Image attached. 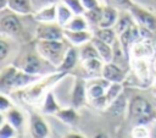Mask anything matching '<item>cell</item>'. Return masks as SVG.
Wrapping results in <instances>:
<instances>
[{
	"label": "cell",
	"instance_id": "obj_26",
	"mask_svg": "<svg viewBox=\"0 0 156 138\" xmlns=\"http://www.w3.org/2000/svg\"><path fill=\"white\" fill-rule=\"evenodd\" d=\"M91 42L94 43V45L96 46L98 49V53H99V57L104 61V62H111L112 61V57H113V51H112V45L98 39L96 37H93Z\"/></svg>",
	"mask_w": 156,
	"mask_h": 138
},
{
	"label": "cell",
	"instance_id": "obj_36",
	"mask_svg": "<svg viewBox=\"0 0 156 138\" xmlns=\"http://www.w3.org/2000/svg\"><path fill=\"white\" fill-rule=\"evenodd\" d=\"M63 4H66L74 15H83L85 12V9L80 0H61Z\"/></svg>",
	"mask_w": 156,
	"mask_h": 138
},
{
	"label": "cell",
	"instance_id": "obj_5",
	"mask_svg": "<svg viewBox=\"0 0 156 138\" xmlns=\"http://www.w3.org/2000/svg\"><path fill=\"white\" fill-rule=\"evenodd\" d=\"M35 49L37 51L55 67H58L61 61L65 57L71 44L65 39L62 40H37L35 39Z\"/></svg>",
	"mask_w": 156,
	"mask_h": 138
},
{
	"label": "cell",
	"instance_id": "obj_2",
	"mask_svg": "<svg viewBox=\"0 0 156 138\" xmlns=\"http://www.w3.org/2000/svg\"><path fill=\"white\" fill-rule=\"evenodd\" d=\"M41 77L39 74H30L22 70H20L16 65L11 64L7 65L1 70L0 73V89L1 93L13 92V90H21L24 89L35 82H38Z\"/></svg>",
	"mask_w": 156,
	"mask_h": 138
},
{
	"label": "cell",
	"instance_id": "obj_39",
	"mask_svg": "<svg viewBox=\"0 0 156 138\" xmlns=\"http://www.w3.org/2000/svg\"><path fill=\"white\" fill-rule=\"evenodd\" d=\"M60 0H32L33 2V7H34V12L45 7V6H49V5H52V4H56Z\"/></svg>",
	"mask_w": 156,
	"mask_h": 138
},
{
	"label": "cell",
	"instance_id": "obj_37",
	"mask_svg": "<svg viewBox=\"0 0 156 138\" xmlns=\"http://www.w3.org/2000/svg\"><path fill=\"white\" fill-rule=\"evenodd\" d=\"M110 1L118 10H129L134 4L133 0H110Z\"/></svg>",
	"mask_w": 156,
	"mask_h": 138
},
{
	"label": "cell",
	"instance_id": "obj_1",
	"mask_svg": "<svg viewBox=\"0 0 156 138\" xmlns=\"http://www.w3.org/2000/svg\"><path fill=\"white\" fill-rule=\"evenodd\" d=\"M12 64L16 65L20 70L27 73H30V74L46 76V74H50L57 71V67H55L52 64L45 60L37 51L35 45L23 49Z\"/></svg>",
	"mask_w": 156,
	"mask_h": 138
},
{
	"label": "cell",
	"instance_id": "obj_9",
	"mask_svg": "<svg viewBox=\"0 0 156 138\" xmlns=\"http://www.w3.org/2000/svg\"><path fill=\"white\" fill-rule=\"evenodd\" d=\"M128 11L132 13L135 23L139 27L147 28L156 33V15H154L152 12H150L149 10L141 7L140 5H138L135 2Z\"/></svg>",
	"mask_w": 156,
	"mask_h": 138
},
{
	"label": "cell",
	"instance_id": "obj_43",
	"mask_svg": "<svg viewBox=\"0 0 156 138\" xmlns=\"http://www.w3.org/2000/svg\"><path fill=\"white\" fill-rule=\"evenodd\" d=\"M155 105H156V103H155Z\"/></svg>",
	"mask_w": 156,
	"mask_h": 138
},
{
	"label": "cell",
	"instance_id": "obj_7",
	"mask_svg": "<svg viewBox=\"0 0 156 138\" xmlns=\"http://www.w3.org/2000/svg\"><path fill=\"white\" fill-rule=\"evenodd\" d=\"M34 37L37 40H62L65 39V28L57 22L39 23L35 28Z\"/></svg>",
	"mask_w": 156,
	"mask_h": 138
},
{
	"label": "cell",
	"instance_id": "obj_15",
	"mask_svg": "<svg viewBox=\"0 0 156 138\" xmlns=\"http://www.w3.org/2000/svg\"><path fill=\"white\" fill-rule=\"evenodd\" d=\"M104 64L105 62L100 57H93V59H88L84 61H79L80 71L84 73L83 78L89 79V78H94V77H100L101 72H102Z\"/></svg>",
	"mask_w": 156,
	"mask_h": 138
},
{
	"label": "cell",
	"instance_id": "obj_23",
	"mask_svg": "<svg viewBox=\"0 0 156 138\" xmlns=\"http://www.w3.org/2000/svg\"><path fill=\"white\" fill-rule=\"evenodd\" d=\"M61 122L68 126H76L79 121V115L77 112V109L71 106V107H61L56 115H55Z\"/></svg>",
	"mask_w": 156,
	"mask_h": 138
},
{
	"label": "cell",
	"instance_id": "obj_27",
	"mask_svg": "<svg viewBox=\"0 0 156 138\" xmlns=\"http://www.w3.org/2000/svg\"><path fill=\"white\" fill-rule=\"evenodd\" d=\"M60 105L57 104L55 95L51 90H49L46 93V95L43 99V104H41V114L43 115H56V112L60 110Z\"/></svg>",
	"mask_w": 156,
	"mask_h": 138
},
{
	"label": "cell",
	"instance_id": "obj_40",
	"mask_svg": "<svg viewBox=\"0 0 156 138\" xmlns=\"http://www.w3.org/2000/svg\"><path fill=\"white\" fill-rule=\"evenodd\" d=\"M0 49H1V56H0V60L4 61V60L7 57L9 51H10V46H9V44L5 42L4 37H2V39L0 40Z\"/></svg>",
	"mask_w": 156,
	"mask_h": 138
},
{
	"label": "cell",
	"instance_id": "obj_8",
	"mask_svg": "<svg viewBox=\"0 0 156 138\" xmlns=\"http://www.w3.org/2000/svg\"><path fill=\"white\" fill-rule=\"evenodd\" d=\"M129 55H130V59L154 60L156 56V42L144 39L140 37V39L132 45L129 50Z\"/></svg>",
	"mask_w": 156,
	"mask_h": 138
},
{
	"label": "cell",
	"instance_id": "obj_35",
	"mask_svg": "<svg viewBox=\"0 0 156 138\" xmlns=\"http://www.w3.org/2000/svg\"><path fill=\"white\" fill-rule=\"evenodd\" d=\"M150 126L149 125H136L133 126L132 129V137L134 138H146V137H151V132H150Z\"/></svg>",
	"mask_w": 156,
	"mask_h": 138
},
{
	"label": "cell",
	"instance_id": "obj_18",
	"mask_svg": "<svg viewBox=\"0 0 156 138\" xmlns=\"http://www.w3.org/2000/svg\"><path fill=\"white\" fill-rule=\"evenodd\" d=\"M118 39L119 42L122 43L124 50L129 54V50L132 48V45L140 39V29H139V26L136 23H134L132 27H129L127 31H124L121 35H118ZM130 56V55H129Z\"/></svg>",
	"mask_w": 156,
	"mask_h": 138
},
{
	"label": "cell",
	"instance_id": "obj_13",
	"mask_svg": "<svg viewBox=\"0 0 156 138\" xmlns=\"http://www.w3.org/2000/svg\"><path fill=\"white\" fill-rule=\"evenodd\" d=\"M29 129L30 136L34 138H46L50 136V128L40 114H30Z\"/></svg>",
	"mask_w": 156,
	"mask_h": 138
},
{
	"label": "cell",
	"instance_id": "obj_42",
	"mask_svg": "<svg viewBox=\"0 0 156 138\" xmlns=\"http://www.w3.org/2000/svg\"><path fill=\"white\" fill-rule=\"evenodd\" d=\"M7 4H9V0H0V10L7 9Z\"/></svg>",
	"mask_w": 156,
	"mask_h": 138
},
{
	"label": "cell",
	"instance_id": "obj_22",
	"mask_svg": "<svg viewBox=\"0 0 156 138\" xmlns=\"http://www.w3.org/2000/svg\"><path fill=\"white\" fill-rule=\"evenodd\" d=\"M1 115H2L4 118H5L7 122H10L18 132H22V128H23V126H24L26 120H24V116H23V114H22L21 110H18L17 107L12 106L10 110H7L6 112H4V114H1Z\"/></svg>",
	"mask_w": 156,
	"mask_h": 138
},
{
	"label": "cell",
	"instance_id": "obj_12",
	"mask_svg": "<svg viewBox=\"0 0 156 138\" xmlns=\"http://www.w3.org/2000/svg\"><path fill=\"white\" fill-rule=\"evenodd\" d=\"M111 82L104 78L102 76L100 77H94L87 79V95H88V103L95 99H99L106 94L107 88L110 87Z\"/></svg>",
	"mask_w": 156,
	"mask_h": 138
},
{
	"label": "cell",
	"instance_id": "obj_16",
	"mask_svg": "<svg viewBox=\"0 0 156 138\" xmlns=\"http://www.w3.org/2000/svg\"><path fill=\"white\" fill-rule=\"evenodd\" d=\"M79 64V54H78V46L71 45L67 50V53L65 54L63 60L61 61L60 66L57 67V71L61 72H72L77 65Z\"/></svg>",
	"mask_w": 156,
	"mask_h": 138
},
{
	"label": "cell",
	"instance_id": "obj_33",
	"mask_svg": "<svg viewBox=\"0 0 156 138\" xmlns=\"http://www.w3.org/2000/svg\"><path fill=\"white\" fill-rule=\"evenodd\" d=\"M123 83H111L110 87L107 88L106 90V94H105V98H106V101H107V106L115 101L122 93H123Z\"/></svg>",
	"mask_w": 156,
	"mask_h": 138
},
{
	"label": "cell",
	"instance_id": "obj_4",
	"mask_svg": "<svg viewBox=\"0 0 156 138\" xmlns=\"http://www.w3.org/2000/svg\"><path fill=\"white\" fill-rule=\"evenodd\" d=\"M67 74H68V72H61V71H56L54 73L46 74V76L41 77L34 84L18 90V94H20L18 98L26 104L38 103L40 99H44V96L50 90V88H52L57 82H60L62 78H65Z\"/></svg>",
	"mask_w": 156,
	"mask_h": 138
},
{
	"label": "cell",
	"instance_id": "obj_29",
	"mask_svg": "<svg viewBox=\"0 0 156 138\" xmlns=\"http://www.w3.org/2000/svg\"><path fill=\"white\" fill-rule=\"evenodd\" d=\"M56 6H57V16H56V22L60 24V26H62V27H65L67 23H68V21L74 16V13L72 12V10L66 5V4H63L61 0L56 4Z\"/></svg>",
	"mask_w": 156,
	"mask_h": 138
},
{
	"label": "cell",
	"instance_id": "obj_41",
	"mask_svg": "<svg viewBox=\"0 0 156 138\" xmlns=\"http://www.w3.org/2000/svg\"><path fill=\"white\" fill-rule=\"evenodd\" d=\"M80 1H82L83 6H84L85 11H88V10H91V9H95V7L100 6V4H99V1H98V0H80Z\"/></svg>",
	"mask_w": 156,
	"mask_h": 138
},
{
	"label": "cell",
	"instance_id": "obj_31",
	"mask_svg": "<svg viewBox=\"0 0 156 138\" xmlns=\"http://www.w3.org/2000/svg\"><path fill=\"white\" fill-rule=\"evenodd\" d=\"M78 54H79V61H84V60L93 59V57H99L98 49L91 40L78 46Z\"/></svg>",
	"mask_w": 156,
	"mask_h": 138
},
{
	"label": "cell",
	"instance_id": "obj_24",
	"mask_svg": "<svg viewBox=\"0 0 156 138\" xmlns=\"http://www.w3.org/2000/svg\"><path fill=\"white\" fill-rule=\"evenodd\" d=\"M134 23H135V21L128 10H119V16H118V20L113 28H115L117 35H121L124 31H127Z\"/></svg>",
	"mask_w": 156,
	"mask_h": 138
},
{
	"label": "cell",
	"instance_id": "obj_38",
	"mask_svg": "<svg viewBox=\"0 0 156 138\" xmlns=\"http://www.w3.org/2000/svg\"><path fill=\"white\" fill-rule=\"evenodd\" d=\"M12 106H13V104H12L11 100L6 96V93H1V96H0V112L4 114V112H6L7 110H10Z\"/></svg>",
	"mask_w": 156,
	"mask_h": 138
},
{
	"label": "cell",
	"instance_id": "obj_20",
	"mask_svg": "<svg viewBox=\"0 0 156 138\" xmlns=\"http://www.w3.org/2000/svg\"><path fill=\"white\" fill-rule=\"evenodd\" d=\"M7 9L20 16H29L34 13L32 0H9Z\"/></svg>",
	"mask_w": 156,
	"mask_h": 138
},
{
	"label": "cell",
	"instance_id": "obj_17",
	"mask_svg": "<svg viewBox=\"0 0 156 138\" xmlns=\"http://www.w3.org/2000/svg\"><path fill=\"white\" fill-rule=\"evenodd\" d=\"M93 37H94V34L89 29H85V31H68V29H65L66 40L71 45H74V46H80V45L90 42L93 39Z\"/></svg>",
	"mask_w": 156,
	"mask_h": 138
},
{
	"label": "cell",
	"instance_id": "obj_10",
	"mask_svg": "<svg viewBox=\"0 0 156 138\" xmlns=\"http://www.w3.org/2000/svg\"><path fill=\"white\" fill-rule=\"evenodd\" d=\"M150 62L151 60L149 59H130V70L136 81L144 87H147L154 78L150 71Z\"/></svg>",
	"mask_w": 156,
	"mask_h": 138
},
{
	"label": "cell",
	"instance_id": "obj_28",
	"mask_svg": "<svg viewBox=\"0 0 156 138\" xmlns=\"http://www.w3.org/2000/svg\"><path fill=\"white\" fill-rule=\"evenodd\" d=\"M93 34H94V37H96L98 39H100V40H102V42H105V43H107V44H110V45H112V44L115 43V40L118 38V35H117V33H116V31H115L113 27H111V28L96 27V28L94 29Z\"/></svg>",
	"mask_w": 156,
	"mask_h": 138
},
{
	"label": "cell",
	"instance_id": "obj_25",
	"mask_svg": "<svg viewBox=\"0 0 156 138\" xmlns=\"http://www.w3.org/2000/svg\"><path fill=\"white\" fill-rule=\"evenodd\" d=\"M127 107H128V103L126 100L124 94L122 93L115 101H112L105 109V111L112 116H122L123 114H127Z\"/></svg>",
	"mask_w": 156,
	"mask_h": 138
},
{
	"label": "cell",
	"instance_id": "obj_32",
	"mask_svg": "<svg viewBox=\"0 0 156 138\" xmlns=\"http://www.w3.org/2000/svg\"><path fill=\"white\" fill-rule=\"evenodd\" d=\"M102 10H104V6L100 5V6L95 7V9L88 10V11H85V12L83 13L84 17L87 18V21H88V23H89L90 27H94V28L99 27L100 21H101V18H102Z\"/></svg>",
	"mask_w": 156,
	"mask_h": 138
},
{
	"label": "cell",
	"instance_id": "obj_34",
	"mask_svg": "<svg viewBox=\"0 0 156 138\" xmlns=\"http://www.w3.org/2000/svg\"><path fill=\"white\" fill-rule=\"evenodd\" d=\"M18 131L10 123L7 122L4 116L1 115V127H0V138H13L16 137V133Z\"/></svg>",
	"mask_w": 156,
	"mask_h": 138
},
{
	"label": "cell",
	"instance_id": "obj_30",
	"mask_svg": "<svg viewBox=\"0 0 156 138\" xmlns=\"http://www.w3.org/2000/svg\"><path fill=\"white\" fill-rule=\"evenodd\" d=\"M89 27L90 26L87 18L84 17V15H74L63 28L68 31H85L89 29Z\"/></svg>",
	"mask_w": 156,
	"mask_h": 138
},
{
	"label": "cell",
	"instance_id": "obj_11",
	"mask_svg": "<svg viewBox=\"0 0 156 138\" xmlns=\"http://www.w3.org/2000/svg\"><path fill=\"white\" fill-rule=\"evenodd\" d=\"M88 103L87 95V79L76 76L73 87L71 90V106L76 107L77 110L83 107Z\"/></svg>",
	"mask_w": 156,
	"mask_h": 138
},
{
	"label": "cell",
	"instance_id": "obj_6",
	"mask_svg": "<svg viewBox=\"0 0 156 138\" xmlns=\"http://www.w3.org/2000/svg\"><path fill=\"white\" fill-rule=\"evenodd\" d=\"M20 15L15 13L13 11L5 9L1 10V16H0V33L2 37H13V38H20L23 34V27L22 22L18 17Z\"/></svg>",
	"mask_w": 156,
	"mask_h": 138
},
{
	"label": "cell",
	"instance_id": "obj_3",
	"mask_svg": "<svg viewBox=\"0 0 156 138\" xmlns=\"http://www.w3.org/2000/svg\"><path fill=\"white\" fill-rule=\"evenodd\" d=\"M127 120L132 126L151 125L156 121V105L141 95H133L128 101Z\"/></svg>",
	"mask_w": 156,
	"mask_h": 138
},
{
	"label": "cell",
	"instance_id": "obj_21",
	"mask_svg": "<svg viewBox=\"0 0 156 138\" xmlns=\"http://www.w3.org/2000/svg\"><path fill=\"white\" fill-rule=\"evenodd\" d=\"M119 16V10L117 7H115L113 5H105L104 10H102V18L100 21L99 27L101 28H111L115 27L117 20Z\"/></svg>",
	"mask_w": 156,
	"mask_h": 138
},
{
	"label": "cell",
	"instance_id": "obj_14",
	"mask_svg": "<svg viewBox=\"0 0 156 138\" xmlns=\"http://www.w3.org/2000/svg\"><path fill=\"white\" fill-rule=\"evenodd\" d=\"M127 70L119 67L115 62H105L102 67L101 76L110 81L111 83H123L127 78Z\"/></svg>",
	"mask_w": 156,
	"mask_h": 138
},
{
	"label": "cell",
	"instance_id": "obj_19",
	"mask_svg": "<svg viewBox=\"0 0 156 138\" xmlns=\"http://www.w3.org/2000/svg\"><path fill=\"white\" fill-rule=\"evenodd\" d=\"M57 4V2H56ZM56 4L45 6L33 13V18L38 23H51L56 22V16H57V6Z\"/></svg>",
	"mask_w": 156,
	"mask_h": 138
}]
</instances>
